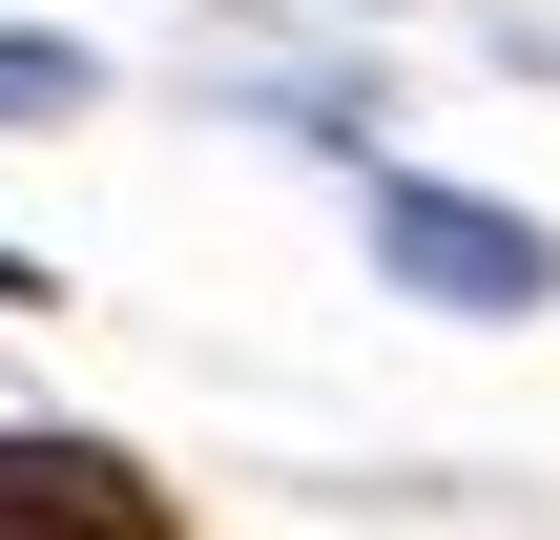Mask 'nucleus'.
<instances>
[{"instance_id": "f257e3e1", "label": "nucleus", "mask_w": 560, "mask_h": 540, "mask_svg": "<svg viewBox=\"0 0 560 540\" xmlns=\"http://www.w3.org/2000/svg\"><path fill=\"white\" fill-rule=\"evenodd\" d=\"M374 271L416 291V312H560V229H520V208H478V187H374Z\"/></svg>"}, {"instance_id": "f03ea898", "label": "nucleus", "mask_w": 560, "mask_h": 540, "mask_svg": "<svg viewBox=\"0 0 560 540\" xmlns=\"http://www.w3.org/2000/svg\"><path fill=\"white\" fill-rule=\"evenodd\" d=\"M0 540H166V479L104 437H0Z\"/></svg>"}, {"instance_id": "7ed1b4c3", "label": "nucleus", "mask_w": 560, "mask_h": 540, "mask_svg": "<svg viewBox=\"0 0 560 540\" xmlns=\"http://www.w3.org/2000/svg\"><path fill=\"white\" fill-rule=\"evenodd\" d=\"M83 83H104V62H83V42H0V125H62V104H83Z\"/></svg>"}, {"instance_id": "20e7f679", "label": "nucleus", "mask_w": 560, "mask_h": 540, "mask_svg": "<svg viewBox=\"0 0 560 540\" xmlns=\"http://www.w3.org/2000/svg\"><path fill=\"white\" fill-rule=\"evenodd\" d=\"M0 312H42V271H21V250H0Z\"/></svg>"}]
</instances>
